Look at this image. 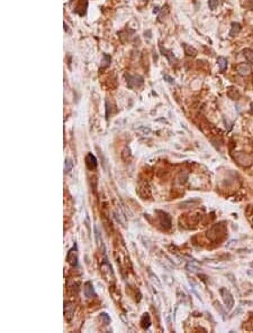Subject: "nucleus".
I'll return each instance as SVG.
<instances>
[{"label":"nucleus","instance_id":"nucleus-2","mask_svg":"<svg viewBox=\"0 0 253 333\" xmlns=\"http://www.w3.org/2000/svg\"><path fill=\"white\" fill-rule=\"evenodd\" d=\"M219 292H220V296H222L224 303H225V305L227 307V310H232L234 306V298L232 296V294L230 293V291L225 287H222Z\"/></svg>","mask_w":253,"mask_h":333},{"label":"nucleus","instance_id":"nucleus-3","mask_svg":"<svg viewBox=\"0 0 253 333\" xmlns=\"http://www.w3.org/2000/svg\"><path fill=\"white\" fill-rule=\"evenodd\" d=\"M66 260L72 267H76L78 265V249H77V246H73L72 248L69 250L68 255H66Z\"/></svg>","mask_w":253,"mask_h":333},{"label":"nucleus","instance_id":"nucleus-19","mask_svg":"<svg viewBox=\"0 0 253 333\" xmlns=\"http://www.w3.org/2000/svg\"><path fill=\"white\" fill-rule=\"evenodd\" d=\"M100 317L105 321V324L110 323V317L108 316V314H107V313H101V314H100Z\"/></svg>","mask_w":253,"mask_h":333},{"label":"nucleus","instance_id":"nucleus-10","mask_svg":"<svg viewBox=\"0 0 253 333\" xmlns=\"http://www.w3.org/2000/svg\"><path fill=\"white\" fill-rule=\"evenodd\" d=\"M150 325H151V317H150V314L144 313L141 319V327H143L144 330H148V327H150Z\"/></svg>","mask_w":253,"mask_h":333},{"label":"nucleus","instance_id":"nucleus-6","mask_svg":"<svg viewBox=\"0 0 253 333\" xmlns=\"http://www.w3.org/2000/svg\"><path fill=\"white\" fill-rule=\"evenodd\" d=\"M74 314V305L71 302H66L64 304V316L68 321H70L73 317Z\"/></svg>","mask_w":253,"mask_h":333},{"label":"nucleus","instance_id":"nucleus-13","mask_svg":"<svg viewBox=\"0 0 253 333\" xmlns=\"http://www.w3.org/2000/svg\"><path fill=\"white\" fill-rule=\"evenodd\" d=\"M243 55L247 59V61L251 64H253V49L251 48H245L243 51Z\"/></svg>","mask_w":253,"mask_h":333},{"label":"nucleus","instance_id":"nucleus-21","mask_svg":"<svg viewBox=\"0 0 253 333\" xmlns=\"http://www.w3.org/2000/svg\"><path fill=\"white\" fill-rule=\"evenodd\" d=\"M215 305H216V308H217V310H218V311L220 312V315H222V316H223V319L225 320V311H224L223 308L220 307V304H219V303H215Z\"/></svg>","mask_w":253,"mask_h":333},{"label":"nucleus","instance_id":"nucleus-15","mask_svg":"<svg viewBox=\"0 0 253 333\" xmlns=\"http://www.w3.org/2000/svg\"><path fill=\"white\" fill-rule=\"evenodd\" d=\"M73 168V162L70 158H65L64 160V172L65 173H70Z\"/></svg>","mask_w":253,"mask_h":333},{"label":"nucleus","instance_id":"nucleus-1","mask_svg":"<svg viewBox=\"0 0 253 333\" xmlns=\"http://www.w3.org/2000/svg\"><path fill=\"white\" fill-rule=\"evenodd\" d=\"M126 80H127V85L128 88L134 89L138 88L143 84V78L137 74H126Z\"/></svg>","mask_w":253,"mask_h":333},{"label":"nucleus","instance_id":"nucleus-23","mask_svg":"<svg viewBox=\"0 0 253 333\" xmlns=\"http://www.w3.org/2000/svg\"><path fill=\"white\" fill-rule=\"evenodd\" d=\"M154 13H159V8L156 7V8H154Z\"/></svg>","mask_w":253,"mask_h":333},{"label":"nucleus","instance_id":"nucleus-14","mask_svg":"<svg viewBox=\"0 0 253 333\" xmlns=\"http://www.w3.org/2000/svg\"><path fill=\"white\" fill-rule=\"evenodd\" d=\"M217 63H218V67H219L220 71H225L227 67V59L225 57H218L217 59Z\"/></svg>","mask_w":253,"mask_h":333},{"label":"nucleus","instance_id":"nucleus-20","mask_svg":"<svg viewBox=\"0 0 253 333\" xmlns=\"http://www.w3.org/2000/svg\"><path fill=\"white\" fill-rule=\"evenodd\" d=\"M198 201L197 200H195V201H188V202H184V203H181V206H184V208H186V205H195V204H197Z\"/></svg>","mask_w":253,"mask_h":333},{"label":"nucleus","instance_id":"nucleus-25","mask_svg":"<svg viewBox=\"0 0 253 333\" xmlns=\"http://www.w3.org/2000/svg\"><path fill=\"white\" fill-rule=\"evenodd\" d=\"M252 225H253V221H252Z\"/></svg>","mask_w":253,"mask_h":333},{"label":"nucleus","instance_id":"nucleus-5","mask_svg":"<svg viewBox=\"0 0 253 333\" xmlns=\"http://www.w3.org/2000/svg\"><path fill=\"white\" fill-rule=\"evenodd\" d=\"M236 72L240 75H249L252 72V67L247 63H240L236 65Z\"/></svg>","mask_w":253,"mask_h":333},{"label":"nucleus","instance_id":"nucleus-18","mask_svg":"<svg viewBox=\"0 0 253 333\" xmlns=\"http://www.w3.org/2000/svg\"><path fill=\"white\" fill-rule=\"evenodd\" d=\"M208 6H209V9L215 10L218 6V0H208Z\"/></svg>","mask_w":253,"mask_h":333},{"label":"nucleus","instance_id":"nucleus-22","mask_svg":"<svg viewBox=\"0 0 253 333\" xmlns=\"http://www.w3.org/2000/svg\"><path fill=\"white\" fill-rule=\"evenodd\" d=\"M163 78H164V80H167V82H169V83H171V84H173V83H174V80L171 78V76H169L168 74L163 75Z\"/></svg>","mask_w":253,"mask_h":333},{"label":"nucleus","instance_id":"nucleus-16","mask_svg":"<svg viewBox=\"0 0 253 333\" xmlns=\"http://www.w3.org/2000/svg\"><path fill=\"white\" fill-rule=\"evenodd\" d=\"M102 67H107V66L110 64V62H112V57L109 55H107V54H104L102 55Z\"/></svg>","mask_w":253,"mask_h":333},{"label":"nucleus","instance_id":"nucleus-4","mask_svg":"<svg viewBox=\"0 0 253 333\" xmlns=\"http://www.w3.org/2000/svg\"><path fill=\"white\" fill-rule=\"evenodd\" d=\"M235 160H236L237 163L241 164L242 166H250L251 164H252V158H251V156H249L247 154L245 153H237L236 155H235Z\"/></svg>","mask_w":253,"mask_h":333},{"label":"nucleus","instance_id":"nucleus-12","mask_svg":"<svg viewBox=\"0 0 253 333\" xmlns=\"http://www.w3.org/2000/svg\"><path fill=\"white\" fill-rule=\"evenodd\" d=\"M184 53L187 54L188 56H192V57H195V56L197 55V49L195 48V47H192L191 45H188V44H184Z\"/></svg>","mask_w":253,"mask_h":333},{"label":"nucleus","instance_id":"nucleus-9","mask_svg":"<svg viewBox=\"0 0 253 333\" xmlns=\"http://www.w3.org/2000/svg\"><path fill=\"white\" fill-rule=\"evenodd\" d=\"M83 292H85V295L89 298L96 296L95 289H93V286H92V283L90 281H87L85 284V287H83Z\"/></svg>","mask_w":253,"mask_h":333},{"label":"nucleus","instance_id":"nucleus-8","mask_svg":"<svg viewBox=\"0 0 253 333\" xmlns=\"http://www.w3.org/2000/svg\"><path fill=\"white\" fill-rule=\"evenodd\" d=\"M85 165H87L89 170H95L97 167V159L91 153H89L85 157Z\"/></svg>","mask_w":253,"mask_h":333},{"label":"nucleus","instance_id":"nucleus-17","mask_svg":"<svg viewBox=\"0 0 253 333\" xmlns=\"http://www.w3.org/2000/svg\"><path fill=\"white\" fill-rule=\"evenodd\" d=\"M187 269L189 271H197V270H199V266H198L197 264H194V262H192V264H188Z\"/></svg>","mask_w":253,"mask_h":333},{"label":"nucleus","instance_id":"nucleus-11","mask_svg":"<svg viewBox=\"0 0 253 333\" xmlns=\"http://www.w3.org/2000/svg\"><path fill=\"white\" fill-rule=\"evenodd\" d=\"M241 29H242V27H241V24L239 23H232V25H231V30H230V36L231 37H234V36H236L237 34L240 33Z\"/></svg>","mask_w":253,"mask_h":333},{"label":"nucleus","instance_id":"nucleus-7","mask_svg":"<svg viewBox=\"0 0 253 333\" xmlns=\"http://www.w3.org/2000/svg\"><path fill=\"white\" fill-rule=\"evenodd\" d=\"M161 216H160V219H161V224L164 227L165 229H169L171 227V216H169L168 213H165V212H162V211H158Z\"/></svg>","mask_w":253,"mask_h":333},{"label":"nucleus","instance_id":"nucleus-24","mask_svg":"<svg viewBox=\"0 0 253 333\" xmlns=\"http://www.w3.org/2000/svg\"><path fill=\"white\" fill-rule=\"evenodd\" d=\"M251 112L253 113V103H251Z\"/></svg>","mask_w":253,"mask_h":333}]
</instances>
